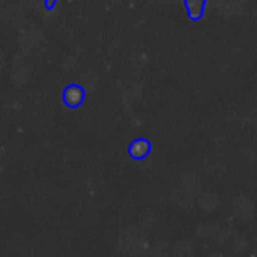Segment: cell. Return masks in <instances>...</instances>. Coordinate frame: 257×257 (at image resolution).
<instances>
[{
  "mask_svg": "<svg viewBox=\"0 0 257 257\" xmlns=\"http://www.w3.org/2000/svg\"><path fill=\"white\" fill-rule=\"evenodd\" d=\"M83 100H85V90H83L81 85H76V83H72V85L65 86V90H64L65 106L71 107V109H76V107L81 106Z\"/></svg>",
  "mask_w": 257,
  "mask_h": 257,
  "instance_id": "6da1fadb",
  "label": "cell"
},
{
  "mask_svg": "<svg viewBox=\"0 0 257 257\" xmlns=\"http://www.w3.org/2000/svg\"><path fill=\"white\" fill-rule=\"evenodd\" d=\"M152 150V145L148 140H145V138H138V140H134L133 143L128 145V155L134 159V161H143L145 157H147L148 154H150Z\"/></svg>",
  "mask_w": 257,
  "mask_h": 257,
  "instance_id": "7a4b0ae2",
  "label": "cell"
},
{
  "mask_svg": "<svg viewBox=\"0 0 257 257\" xmlns=\"http://www.w3.org/2000/svg\"><path fill=\"white\" fill-rule=\"evenodd\" d=\"M185 8L189 13L190 20L197 22L204 13V0H185Z\"/></svg>",
  "mask_w": 257,
  "mask_h": 257,
  "instance_id": "3957f363",
  "label": "cell"
},
{
  "mask_svg": "<svg viewBox=\"0 0 257 257\" xmlns=\"http://www.w3.org/2000/svg\"><path fill=\"white\" fill-rule=\"evenodd\" d=\"M55 4H57V0H44V6H46V9H53Z\"/></svg>",
  "mask_w": 257,
  "mask_h": 257,
  "instance_id": "277c9868",
  "label": "cell"
}]
</instances>
